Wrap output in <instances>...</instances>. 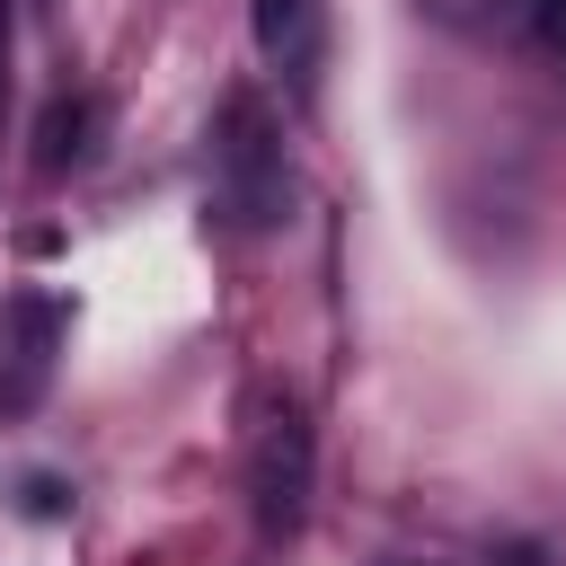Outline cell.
Listing matches in <instances>:
<instances>
[{
  "label": "cell",
  "mask_w": 566,
  "mask_h": 566,
  "mask_svg": "<svg viewBox=\"0 0 566 566\" xmlns=\"http://www.w3.org/2000/svg\"><path fill=\"white\" fill-rule=\"evenodd\" d=\"M310 478H318V433L301 416V398H265L256 433H248V504L265 539H292L310 513Z\"/></svg>",
  "instance_id": "cell-1"
},
{
  "label": "cell",
  "mask_w": 566,
  "mask_h": 566,
  "mask_svg": "<svg viewBox=\"0 0 566 566\" xmlns=\"http://www.w3.org/2000/svg\"><path fill=\"white\" fill-rule=\"evenodd\" d=\"M256 53H265V71L310 88L318 53H327V0H256Z\"/></svg>",
  "instance_id": "cell-3"
},
{
  "label": "cell",
  "mask_w": 566,
  "mask_h": 566,
  "mask_svg": "<svg viewBox=\"0 0 566 566\" xmlns=\"http://www.w3.org/2000/svg\"><path fill=\"white\" fill-rule=\"evenodd\" d=\"M88 124H97L88 97H53V106H44V150H35V159H44V168H71V159L88 150Z\"/></svg>",
  "instance_id": "cell-4"
},
{
  "label": "cell",
  "mask_w": 566,
  "mask_h": 566,
  "mask_svg": "<svg viewBox=\"0 0 566 566\" xmlns=\"http://www.w3.org/2000/svg\"><path fill=\"white\" fill-rule=\"evenodd\" d=\"M212 150H221V195H230V212H239L248 230H274L292 177H283V142H274V115H265L256 88H230L221 142H212Z\"/></svg>",
  "instance_id": "cell-2"
},
{
  "label": "cell",
  "mask_w": 566,
  "mask_h": 566,
  "mask_svg": "<svg viewBox=\"0 0 566 566\" xmlns=\"http://www.w3.org/2000/svg\"><path fill=\"white\" fill-rule=\"evenodd\" d=\"M522 18H531V35L548 53H566V0H522Z\"/></svg>",
  "instance_id": "cell-5"
}]
</instances>
